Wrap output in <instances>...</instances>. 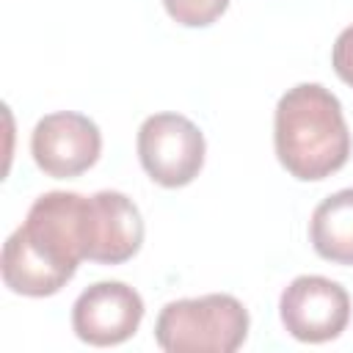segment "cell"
I'll list each match as a JSON object with an SVG mask.
<instances>
[{"instance_id":"obj_1","label":"cell","mask_w":353,"mask_h":353,"mask_svg":"<svg viewBox=\"0 0 353 353\" xmlns=\"http://www.w3.org/2000/svg\"><path fill=\"white\" fill-rule=\"evenodd\" d=\"M83 199L69 190H50L30 204L25 223L6 240L0 256L3 284L11 292L47 298L72 281L85 259Z\"/></svg>"},{"instance_id":"obj_2","label":"cell","mask_w":353,"mask_h":353,"mask_svg":"<svg viewBox=\"0 0 353 353\" xmlns=\"http://www.w3.org/2000/svg\"><path fill=\"white\" fill-rule=\"evenodd\" d=\"M273 146L284 171L301 182L336 174L350 157V130L339 99L320 83H298L273 113Z\"/></svg>"},{"instance_id":"obj_3","label":"cell","mask_w":353,"mask_h":353,"mask_svg":"<svg viewBox=\"0 0 353 353\" xmlns=\"http://www.w3.org/2000/svg\"><path fill=\"white\" fill-rule=\"evenodd\" d=\"M245 336L248 312L226 292L171 301L154 323V339L168 353H234Z\"/></svg>"},{"instance_id":"obj_4","label":"cell","mask_w":353,"mask_h":353,"mask_svg":"<svg viewBox=\"0 0 353 353\" xmlns=\"http://www.w3.org/2000/svg\"><path fill=\"white\" fill-rule=\"evenodd\" d=\"M204 132L182 113H154L138 127V160L163 188L190 185L204 165Z\"/></svg>"},{"instance_id":"obj_5","label":"cell","mask_w":353,"mask_h":353,"mask_svg":"<svg viewBox=\"0 0 353 353\" xmlns=\"http://www.w3.org/2000/svg\"><path fill=\"white\" fill-rule=\"evenodd\" d=\"M279 314L287 334L298 342H328L347 328L350 295L325 276H298L284 287Z\"/></svg>"},{"instance_id":"obj_6","label":"cell","mask_w":353,"mask_h":353,"mask_svg":"<svg viewBox=\"0 0 353 353\" xmlns=\"http://www.w3.org/2000/svg\"><path fill=\"white\" fill-rule=\"evenodd\" d=\"M102 152L99 127L74 110L47 113L30 132V154L52 179H72L88 171Z\"/></svg>"},{"instance_id":"obj_7","label":"cell","mask_w":353,"mask_h":353,"mask_svg":"<svg viewBox=\"0 0 353 353\" xmlns=\"http://www.w3.org/2000/svg\"><path fill=\"white\" fill-rule=\"evenodd\" d=\"M85 259L121 265L141 251L143 218L135 201L119 190H99L83 199Z\"/></svg>"},{"instance_id":"obj_8","label":"cell","mask_w":353,"mask_h":353,"mask_svg":"<svg viewBox=\"0 0 353 353\" xmlns=\"http://www.w3.org/2000/svg\"><path fill=\"white\" fill-rule=\"evenodd\" d=\"M143 320V298L124 281H97L85 287L72 306L77 339L94 347L127 342Z\"/></svg>"},{"instance_id":"obj_9","label":"cell","mask_w":353,"mask_h":353,"mask_svg":"<svg viewBox=\"0 0 353 353\" xmlns=\"http://www.w3.org/2000/svg\"><path fill=\"white\" fill-rule=\"evenodd\" d=\"M309 240L320 259L353 265V188L336 190L314 207Z\"/></svg>"},{"instance_id":"obj_10","label":"cell","mask_w":353,"mask_h":353,"mask_svg":"<svg viewBox=\"0 0 353 353\" xmlns=\"http://www.w3.org/2000/svg\"><path fill=\"white\" fill-rule=\"evenodd\" d=\"M163 6L176 25L207 28L229 8V0H163Z\"/></svg>"},{"instance_id":"obj_11","label":"cell","mask_w":353,"mask_h":353,"mask_svg":"<svg viewBox=\"0 0 353 353\" xmlns=\"http://www.w3.org/2000/svg\"><path fill=\"white\" fill-rule=\"evenodd\" d=\"M331 66H334L336 77L353 88V25H347L336 36L334 50H331Z\"/></svg>"}]
</instances>
